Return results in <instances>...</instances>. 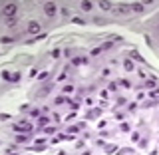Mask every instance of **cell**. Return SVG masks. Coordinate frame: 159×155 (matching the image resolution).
Instances as JSON below:
<instances>
[{"label":"cell","mask_w":159,"mask_h":155,"mask_svg":"<svg viewBox=\"0 0 159 155\" xmlns=\"http://www.w3.org/2000/svg\"><path fill=\"white\" fill-rule=\"evenodd\" d=\"M16 12H18V6H16V4H12V2H10V4H6V6L2 8V14H4L8 20L16 18Z\"/></svg>","instance_id":"obj_1"},{"label":"cell","mask_w":159,"mask_h":155,"mask_svg":"<svg viewBox=\"0 0 159 155\" xmlns=\"http://www.w3.org/2000/svg\"><path fill=\"white\" fill-rule=\"evenodd\" d=\"M44 14H46L48 18L54 16V14H56V4H54V2H46V4H44Z\"/></svg>","instance_id":"obj_2"},{"label":"cell","mask_w":159,"mask_h":155,"mask_svg":"<svg viewBox=\"0 0 159 155\" xmlns=\"http://www.w3.org/2000/svg\"><path fill=\"white\" fill-rule=\"evenodd\" d=\"M40 30H42V28H40V24L36 20H30V22H28V32H30V34H40Z\"/></svg>","instance_id":"obj_3"},{"label":"cell","mask_w":159,"mask_h":155,"mask_svg":"<svg viewBox=\"0 0 159 155\" xmlns=\"http://www.w3.org/2000/svg\"><path fill=\"white\" fill-rule=\"evenodd\" d=\"M14 131H30V123H28V121L14 123Z\"/></svg>","instance_id":"obj_4"},{"label":"cell","mask_w":159,"mask_h":155,"mask_svg":"<svg viewBox=\"0 0 159 155\" xmlns=\"http://www.w3.org/2000/svg\"><path fill=\"white\" fill-rule=\"evenodd\" d=\"M123 68H125L127 72H131V70H133V62H131V60H125V62H123Z\"/></svg>","instance_id":"obj_5"},{"label":"cell","mask_w":159,"mask_h":155,"mask_svg":"<svg viewBox=\"0 0 159 155\" xmlns=\"http://www.w3.org/2000/svg\"><path fill=\"white\" fill-rule=\"evenodd\" d=\"M145 88H155V78H149V80H145Z\"/></svg>","instance_id":"obj_6"},{"label":"cell","mask_w":159,"mask_h":155,"mask_svg":"<svg viewBox=\"0 0 159 155\" xmlns=\"http://www.w3.org/2000/svg\"><path fill=\"white\" fill-rule=\"evenodd\" d=\"M133 10H135V12H143V4H141V2H135V4H133Z\"/></svg>","instance_id":"obj_7"},{"label":"cell","mask_w":159,"mask_h":155,"mask_svg":"<svg viewBox=\"0 0 159 155\" xmlns=\"http://www.w3.org/2000/svg\"><path fill=\"white\" fill-rule=\"evenodd\" d=\"M82 8H84L86 12H90V10H92V2H82Z\"/></svg>","instance_id":"obj_8"},{"label":"cell","mask_w":159,"mask_h":155,"mask_svg":"<svg viewBox=\"0 0 159 155\" xmlns=\"http://www.w3.org/2000/svg\"><path fill=\"white\" fill-rule=\"evenodd\" d=\"M38 123L42 125V127H46V123H50V119H48V117H40V119H38Z\"/></svg>","instance_id":"obj_9"},{"label":"cell","mask_w":159,"mask_h":155,"mask_svg":"<svg viewBox=\"0 0 159 155\" xmlns=\"http://www.w3.org/2000/svg\"><path fill=\"white\" fill-rule=\"evenodd\" d=\"M82 64H86V58H76L74 60V66H82Z\"/></svg>","instance_id":"obj_10"},{"label":"cell","mask_w":159,"mask_h":155,"mask_svg":"<svg viewBox=\"0 0 159 155\" xmlns=\"http://www.w3.org/2000/svg\"><path fill=\"white\" fill-rule=\"evenodd\" d=\"M100 6H102L104 10H110V8H112V2H100Z\"/></svg>","instance_id":"obj_11"},{"label":"cell","mask_w":159,"mask_h":155,"mask_svg":"<svg viewBox=\"0 0 159 155\" xmlns=\"http://www.w3.org/2000/svg\"><path fill=\"white\" fill-rule=\"evenodd\" d=\"M16 141H18V143H26V141H28V137H26V135H18V137H16Z\"/></svg>","instance_id":"obj_12"},{"label":"cell","mask_w":159,"mask_h":155,"mask_svg":"<svg viewBox=\"0 0 159 155\" xmlns=\"http://www.w3.org/2000/svg\"><path fill=\"white\" fill-rule=\"evenodd\" d=\"M2 78H4L6 82H12V74H8V72H2Z\"/></svg>","instance_id":"obj_13"},{"label":"cell","mask_w":159,"mask_h":155,"mask_svg":"<svg viewBox=\"0 0 159 155\" xmlns=\"http://www.w3.org/2000/svg\"><path fill=\"white\" fill-rule=\"evenodd\" d=\"M106 151H108V153H114V151H118V147H116V145H108Z\"/></svg>","instance_id":"obj_14"},{"label":"cell","mask_w":159,"mask_h":155,"mask_svg":"<svg viewBox=\"0 0 159 155\" xmlns=\"http://www.w3.org/2000/svg\"><path fill=\"white\" fill-rule=\"evenodd\" d=\"M125 12H129V8L127 6H119V14H125Z\"/></svg>","instance_id":"obj_15"},{"label":"cell","mask_w":159,"mask_h":155,"mask_svg":"<svg viewBox=\"0 0 159 155\" xmlns=\"http://www.w3.org/2000/svg\"><path fill=\"white\" fill-rule=\"evenodd\" d=\"M60 12H62V16H70V14H72V12H70V10H68V8H62V10H60Z\"/></svg>","instance_id":"obj_16"},{"label":"cell","mask_w":159,"mask_h":155,"mask_svg":"<svg viewBox=\"0 0 159 155\" xmlns=\"http://www.w3.org/2000/svg\"><path fill=\"white\" fill-rule=\"evenodd\" d=\"M48 76H50V74H48V72H42V74H40V80H48Z\"/></svg>","instance_id":"obj_17"},{"label":"cell","mask_w":159,"mask_h":155,"mask_svg":"<svg viewBox=\"0 0 159 155\" xmlns=\"http://www.w3.org/2000/svg\"><path fill=\"white\" fill-rule=\"evenodd\" d=\"M64 92H66V94H72V92H74V88H72V86H66V88H64Z\"/></svg>","instance_id":"obj_18"},{"label":"cell","mask_w":159,"mask_h":155,"mask_svg":"<svg viewBox=\"0 0 159 155\" xmlns=\"http://www.w3.org/2000/svg\"><path fill=\"white\" fill-rule=\"evenodd\" d=\"M121 131H129V123H121Z\"/></svg>","instance_id":"obj_19"},{"label":"cell","mask_w":159,"mask_h":155,"mask_svg":"<svg viewBox=\"0 0 159 155\" xmlns=\"http://www.w3.org/2000/svg\"><path fill=\"white\" fill-rule=\"evenodd\" d=\"M18 80H20V74H18V72H16V74H12V82H18Z\"/></svg>","instance_id":"obj_20"},{"label":"cell","mask_w":159,"mask_h":155,"mask_svg":"<svg viewBox=\"0 0 159 155\" xmlns=\"http://www.w3.org/2000/svg\"><path fill=\"white\" fill-rule=\"evenodd\" d=\"M100 52H102V48H94V50H92V54H94V56H98Z\"/></svg>","instance_id":"obj_21"},{"label":"cell","mask_w":159,"mask_h":155,"mask_svg":"<svg viewBox=\"0 0 159 155\" xmlns=\"http://www.w3.org/2000/svg\"><path fill=\"white\" fill-rule=\"evenodd\" d=\"M121 86H123V88H129V86H131V84H129V82H127V80H121Z\"/></svg>","instance_id":"obj_22"},{"label":"cell","mask_w":159,"mask_h":155,"mask_svg":"<svg viewBox=\"0 0 159 155\" xmlns=\"http://www.w3.org/2000/svg\"><path fill=\"white\" fill-rule=\"evenodd\" d=\"M80 127H82V125H72V127H70V131H72V133H74V131H78Z\"/></svg>","instance_id":"obj_23"},{"label":"cell","mask_w":159,"mask_h":155,"mask_svg":"<svg viewBox=\"0 0 159 155\" xmlns=\"http://www.w3.org/2000/svg\"><path fill=\"white\" fill-rule=\"evenodd\" d=\"M58 155H66V151H60V153H58Z\"/></svg>","instance_id":"obj_24"},{"label":"cell","mask_w":159,"mask_h":155,"mask_svg":"<svg viewBox=\"0 0 159 155\" xmlns=\"http://www.w3.org/2000/svg\"><path fill=\"white\" fill-rule=\"evenodd\" d=\"M157 30H159V26H157Z\"/></svg>","instance_id":"obj_25"}]
</instances>
